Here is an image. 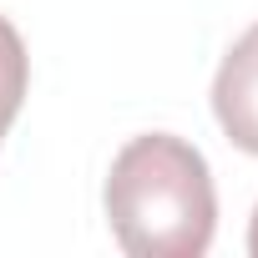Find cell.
I'll use <instances>...</instances> for the list:
<instances>
[{
    "instance_id": "cell-4",
    "label": "cell",
    "mask_w": 258,
    "mask_h": 258,
    "mask_svg": "<svg viewBox=\"0 0 258 258\" xmlns=\"http://www.w3.org/2000/svg\"><path fill=\"white\" fill-rule=\"evenodd\" d=\"M248 253L258 258V208H253V223H248Z\"/></svg>"
},
{
    "instance_id": "cell-2",
    "label": "cell",
    "mask_w": 258,
    "mask_h": 258,
    "mask_svg": "<svg viewBox=\"0 0 258 258\" xmlns=\"http://www.w3.org/2000/svg\"><path fill=\"white\" fill-rule=\"evenodd\" d=\"M213 116L238 152L258 157V21L228 46L213 76Z\"/></svg>"
},
{
    "instance_id": "cell-3",
    "label": "cell",
    "mask_w": 258,
    "mask_h": 258,
    "mask_svg": "<svg viewBox=\"0 0 258 258\" xmlns=\"http://www.w3.org/2000/svg\"><path fill=\"white\" fill-rule=\"evenodd\" d=\"M26 91H31V56H26V41H21V31H16L6 16H0V142H6L11 121L21 116Z\"/></svg>"
},
{
    "instance_id": "cell-1",
    "label": "cell",
    "mask_w": 258,
    "mask_h": 258,
    "mask_svg": "<svg viewBox=\"0 0 258 258\" xmlns=\"http://www.w3.org/2000/svg\"><path fill=\"white\" fill-rule=\"evenodd\" d=\"M106 228L126 258H203L218 233L208 157L177 132H142L106 167Z\"/></svg>"
}]
</instances>
